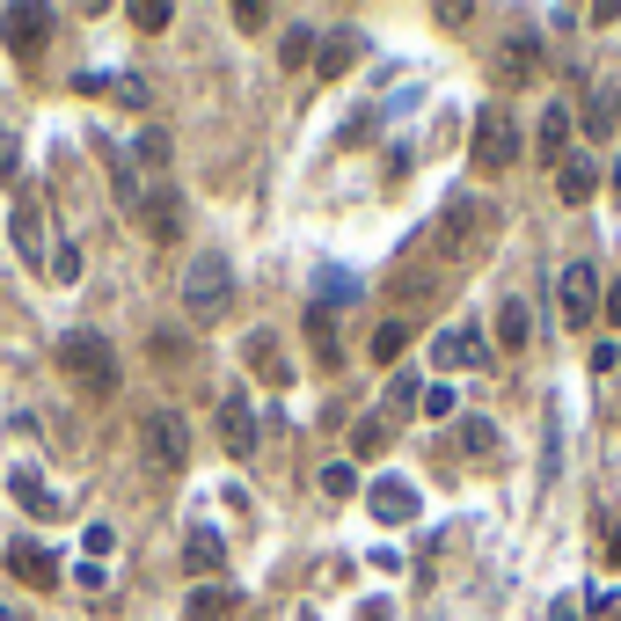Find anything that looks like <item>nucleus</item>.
I'll return each instance as SVG.
<instances>
[{
    "mask_svg": "<svg viewBox=\"0 0 621 621\" xmlns=\"http://www.w3.org/2000/svg\"><path fill=\"white\" fill-rule=\"evenodd\" d=\"M614 118H621V96H593V103H585V132H593V140H607Z\"/></svg>",
    "mask_w": 621,
    "mask_h": 621,
    "instance_id": "393cba45",
    "label": "nucleus"
},
{
    "mask_svg": "<svg viewBox=\"0 0 621 621\" xmlns=\"http://www.w3.org/2000/svg\"><path fill=\"white\" fill-rule=\"evenodd\" d=\"M387 439H395V425L373 409V417H359V425H351V454H387Z\"/></svg>",
    "mask_w": 621,
    "mask_h": 621,
    "instance_id": "5701e85b",
    "label": "nucleus"
},
{
    "mask_svg": "<svg viewBox=\"0 0 621 621\" xmlns=\"http://www.w3.org/2000/svg\"><path fill=\"white\" fill-rule=\"evenodd\" d=\"M490 235H498V213L482 198H454L439 213V227H431V249H439V263H468V256L490 249Z\"/></svg>",
    "mask_w": 621,
    "mask_h": 621,
    "instance_id": "f257e3e1",
    "label": "nucleus"
},
{
    "mask_svg": "<svg viewBox=\"0 0 621 621\" xmlns=\"http://www.w3.org/2000/svg\"><path fill=\"white\" fill-rule=\"evenodd\" d=\"M308 344H314V359L322 366H336V330H330V314L322 308H308Z\"/></svg>",
    "mask_w": 621,
    "mask_h": 621,
    "instance_id": "a878e982",
    "label": "nucleus"
},
{
    "mask_svg": "<svg viewBox=\"0 0 621 621\" xmlns=\"http://www.w3.org/2000/svg\"><path fill=\"white\" fill-rule=\"evenodd\" d=\"M15 168H23V154H15V140H8V132H0V183H8Z\"/></svg>",
    "mask_w": 621,
    "mask_h": 621,
    "instance_id": "58836bf2",
    "label": "nucleus"
},
{
    "mask_svg": "<svg viewBox=\"0 0 621 621\" xmlns=\"http://www.w3.org/2000/svg\"><path fill=\"white\" fill-rule=\"evenodd\" d=\"M322 490H330V498H351V490H359V468H351V461H330V468H322Z\"/></svg>",
    "mask_w": 621,
    "mask_h": 621,
    "instance_id": "7c9ffc66",
    "label": "nucleus"
},
{
    "mask_svg": "<svg viewBox=\"0 0 621 621\" xmlns=\"http://www.w3.org/2000/svg\"><path fill=\"white\" fill-rule=\"evenodd\" d=\"M534 162H549V168L571 162V110H563V103H549L541 124H534Z\"/></svg>",
    "mask_w": 621,
    "mask_h": 621,
    "instance_id": "9b49d317",
    "label": "nucleus"
},
{
    "mask_svg": "<svg viewBox=\"0 0 621 621\" xmlns=\"http://www.w3.org/2000/svg\"><path fill=\"white\" fill-rule=\"evenodd\" d=\"M110 96H118L124 110H146V103H154V96H146V73H118V81H110Z\"/></svg>",
    "mask_w": 621,
    "mask_h": 621,
    "instance_id": "c85d7f7f",
    "label": "nucleus"
},
{
    "mask_svg": "<svg viewBox=\"0 0 621 621\" xmlns=\"http://www.w3.org/2000/svg\"><path fill=\"white\" fill-rule=\"evenodd\" d=\"M387 403H395V409L425 403V381H417V373H395V381H387Z\"/></svg>",
    "mask_w": 621,
    "mask_h": 621,
    "instance_id": "72a5a7b5",
    "label": "nucleus"
},
{
    "mask_svg": "<svg viewBox=\"0 0 621 621\" xmlns=\"http://www.w3.org/2000/svg\"><path fill=\"white\" fill-rule=\"evenodd\" d=\"M593 607H599V614H607V621H621V593H599Z\"/></svg>",
    "mask_w": 621,
    "mask_h": 621,
    "instance_id": "ea45409f",
    "label": "nucleus"
},
{
    "mask_svg": "<svg viewBox=\"0 0 621 621\" xmlns=\"http://www.w3.org/2000/svg\"><path fill=\"white\" fill-rule=\"evenodd\" d=\"M366 504H373V520H381V526H409L425 498H417V482H403V476H381L373 490H366Z\"/></svg>",
    "mask_w": 621,
    "mask_h": 621,
    "instance_id": "6e6552de",
    "label": "nucleus"
},
{
    "mask_svg": "<svg viewBox=\"0 0 621 621\" xmlns=\"http://www.w3.org/2000/svg\"><path fill=\"white\" fill-rule=\"evenodd\" d=\"M526 336H534V308L512 292V300L498 308V336H490V344H498V351H526Z\"/></svg>",
    "mask_w": 621,
    "mask_h": 621,
    "instance_id": "2eb2a0df",
    "label": "nucleus"
},
{
    "mask_svg": "<svg viewBox=\"0 0 621 621\" xmlns=\"http://www.w3.org/2000/svg\"><path fill=\"white\" fill-rule=\"evenodd\" d=\"M168 23H176L168 0H140V8H132V29H168Z\"/></svg>",
    "mask_w": 621,
    "mask_h": 621,
    "instance_id": "473e14b6",
    "label": "nucleus"
},
{
    "mask_svg": "<svg viewBox=\"0 0 621 621\" xmlns=\"http://www.w3.org/2000/svg\"><path fill=\"white\" fill-rule=\"evenodd\" d=\"M59 373H73L81 387H118V351H110V336L67 330L59 336Z\"/></svg>",
    "mask_w": 621,
    "mask_h": 621,
    "instance_id": "7ed1b4c3",
    "label": "nucleus"
},
{
    "mask_svg": "<svg viewBox=\"0 0 621 621\" xmlns=\"http://www.w3.org/2000/svg\"><path fill=\"white\" fill-rule=\"evenodd\" d=\"M183 314H191V322L235 314V263L227 256H198L191 271H183Z\"/></svg>",
    "mask_w": 621,
    "mask_h": 621,
    "instance_id": "f03ea898",
    "label": "nucleus"
},
{
    "mask_svg": "<svg viewBox=\"0 0 621 621\" xmlns=\"http://www.w3.org/2000/svg\"><path fill=\"white\" fill-rule=\"evenodd\" d=\"M263 23H271V8H263V0H241V8H235V29H263Z\"/></svg>",
    "mask_w": 621,
    "mask_h": 621,
    "instance_id": "e433bc0d",
    "label": "nucleus"
},
{
    "mask_svg": "<svg viewBox=\"0 0 621 621\" xmlns=\"http://www.w3.org/2000/svg\"><path fill=\"white\" fill-rule=\"evenodd\" d=\"M314 51H322V45H314V29L292 23L286 37H278V67H286V73H292V67H314Z\"/></svg>",
    "mask_w": 621,
    "mask_h": 621,
    "instance_id": "4be33fe9",
    "label": "nucleus"
},
{
    "mask_svg": "<svg viewBox=\"0 0 621 621\" xmlns=\"http://www.w3.org/2000/svg\"><path fill=\"white\" fill-rule=\"evenodd\" d=\"M45 271L59 278V286H73V278H81V249H73V241H59V249L45 256Z\"/></svg>",
    "mask_w": 621,
    "mask_h": 621,
    "instance_id": "cd10ccee",
    "label": "nucleus"
},
{
    "mask_svg": "<svg viewBox=\"0 0 621 621\" xmlns=\"http://www.w3.org/2000/svg\"><path fill=\"white\" fill-rule=\"evenodd\" d=\"M146 454H154V468H183L191 461V425L176 409H146Z\"/></svg>",
    "mask_w": 621,
    "mask_h": 621,
    "instance_id": "39448f33",
    "label": "nucleus"
},
{
    "mask_svg": "<svg viewBox=\"0 0 621 621\" xmlns=\"http://www.w3.org/2000/svg\"><path fill=\"white\" fill-rule=\"evenodd\" d=\"M614 191H621V154H614Z\"/></svg>",
    "mask_w": 621,
    "mask_h": 621,
    "instance_id": "c03bdc74",
    "label": "nucleus"
},
{
    "mask_svg": "<svg viewBox=\"0 0 621 621\" xmlns=\"http://www.w3.org/2000/svg\"><path fill=\"white\" fill-rule=\"evenodd\" d=\"M534 59H541V37H512V51H504V73L534 67Z\"/></svg>",
    "mask_w": 621,
    "mask_h": 621,
    "instance_id": "c9c22d12",
    "label": "nucleus"
},
{
    "mask_svg": "<svg viewBox=\"0 0 621 621\" xmlns=\"http://www.w3.org/2000/svg\"><path fill=\"white\" fill-rule=\"evenodd\" d=\"M8 571L23 577L29 593H51V585H59V556L37 549V541H8Z\"/></svg>",
    "mask_w": 621,
    "mask_h": 621,
    "instance_id": "9d476101",
    "label": "nucleus"
},
{
    "mask_svg": "<svg viewBox=\"0 0 621 621\" xmlns=\"http://www.w3.org/2000/svg\"><path fill=\"white\" fill-rule=\"evenodd\" d=\"M607 556H614V563H621V526H614V534H607Z\"/></svg>",
    "mask_w": 621,
    "mask_h": 621,
    "instance_id": "79ce46f5",
    "label": "nucleus"
},
{
    "mask_svg": "<svg viewBox=\"0 0 621 621\" xmlns=\"http://www.w3.org/2000/svg\"><path fill=\"white\" fill-rule=\"evenodd\" d=\"M292 621H322V614H314V607H300V614H292Z\"/></svg>",
    "mask_w": 621,
    "mask_h": 621,
    "instance_id": "37998d69",
    "label": "nucleus"
},
{
    "mask_svg": "<svg viewBox=\"0 0 621 621\" xmlns=\"http://www.w3.org/2000/svg\"><path fill=\"white\" fill-rule=\"evenodd\" d=\"M8 490H15V498H23L37 520H59V498H51V482L37 476V468H15V476H8Z\"/></svg>",
    "mask_w": 621,
    "mask_h": 621,
    "instance_id": "aec40b11",
    "label": "nucleus"
},
{
    "mask_svg": "<svg viewBox=\"0 0 621 621\" xmlns=\"http://www.w3.org/2000/svg\"><path fill=\"white\" fill-rule=\"evenodd\" d=\"M563 322L571 330H593L599 322V271L593 263H563Z\"/></svg>",
    "mask_w": 621,
    "mask_h": 621,
    "instance_id": "423d86ee",
    "label": "nucleus"
},
{
    "mask_svg": "<svg viewBox=\"0 0 621 621\" xmlns=\"http://www.w3.org/2000/svg\"><path fill=\"white\" fill-rule=\"evenodd\" d=\"M359 621H395V614H387V599H366V607H359Z\"/></svg>",
    "mask_w": 621,
    "mask_h": 621,
    "instance_id": "a19ab883",
    "label": "nucleus"
},
{
    "mask_svg": "<svg viewBox=\"0 0 621 621\" xmlns=\"http://www.w3.org/2000/svg\"><path fill=\"white\" fill-rule=\"evenodd\" d=\"M219 439H227V454H256V403H249V387H235L219 403Z\"/></svg>",
    "mask_w": 621,
    "mask_h": 621,
    "instance_id": "1a4fd4ad",
    "label": "nucleus"
},
{
    "mask_svg": "<svg viewBox=\"0 0 621 621\" xmlns=\"http://www.w3.org/2000/svg\"><path fill=\"white\" fill-rule=\"evenodd\" d=\"M461 446H468V454H498V425H490V417H468V425H461Z\"/></svg>",
    "mask_w": 621,
    "mask_h": 621,
    "instance_id": "bb28decb",
    "label": "nucleus"
},
{
    "mask_svg": "<svg viewBox=\"0 0 621 621\" xmlns=\"http://www.w3.org/2000/svg\"><path fill=\"white\" fill-rule=\"evenodd\" d=\"M241 351H249V366H256V373H263V381H271V387H286L292 381V373H286V359H278V344H271V336H249V344H241Z\"/></svg>",
    "mask_w": 621,
    "mask_h": 621,
    "instance_id": "412c9836",
    "label": "nucleus"
},
{
    "mask_svg": "<svg viewBox=\"0 0 621 621\" xmlns=\"http://www.w3.org/2000/svg\"><path fill=\"white\" fill-rule=\"evenodd\" d=\"M8 235H15V249H23L29 263H45V213H37V205H15V213H8Z\"/></svg>",
    "mask_w": 621,
    "mask_h": 621,
    "instance_id": "f3484780",
    "label": "nucleus"
},
{
    "mask_svg": "<svg viewBox=\"0 0 621 621\" xmlns=\"http://www.w3.org/2000/svg\"><path fill=\"white\" fill-rule=\"evenodd\" d=\"M219 563H227V541H219L213 526H191V534H183V571H191V577H213Z\"/></svg>",
    "mask_w": 621,
    "mask_h": 621,
    "instance_id": "ddd939ff",
    "label": "nucleus"
},
{
    "mask_svg": "<svg viewBox=\"0 0 621 621\" xmlns=\"http://www.w3.org/2000/svg\"><path fill=\"white\" fill-rule=\"evenodd\" d=\"M359 59H366V45L351 37V29H344V37H330V45L314 51V73H322V81H344V73L359 67Z\"/></svg>",
    "mask_w": 621,
    "mask_h": 621,
    "instance_id": "dca6fc26",
    "label": "nucleus"
},
{
    "mask_svg": "<svg viewBox=\"0 0 621 621\" xmlns=\"http://www.w3.org/2000/svg\"><path fill=\"white\" fill-rule=\"evenodd\" d=\"M227 614H241L235 585H198V593L183 599V621H227Z\"/></svg>",
    "mask_w": 621,
    "mask_h": 621,
    "instance_id": "4468645a",
    "label": "nucleus"
},
{
    "mask_svg": "<svg viewBox=\"0 0 621 621\" xmlns=\"http://www.w3.org/2000/svg\"><path fill=\"white\" fill-rule=\"evenodd\" d=\"M593 191H599V168L593 162H563V168H556V198H563V205H593Z\"/></svg>",
    "mask_w": 621,
    "mask_h": 621,
    "instance_id": "6ab92c4d",
    "label": "nucleus"
},
{
    "mask_svg": "<svg viewBox=\"0 0 621 621\" xmlns=\"http://www.w3.org/2000/svg\"><path fill=\"white\" fill-rule=\"evenodd\" d=\"M599 314H607V322H614V330H621V278H614V286H607V292H599Z\"/></svg>",
    "mask_w": 621,
    "mask_h": 621,
    "instance_id": "4c0bfd02",
    "label": "nucleus"
},
{
    "mask_svg": "<svg viewBox=\"0 0 621 621\" xmlns=\"http://www.w3.org/2000/svg\"><path fill=\"white\" fill-rule=\"evenodd\" d=\"M140 162H146V168L168 162V132H162V124H146V132H140Z\"/></svg>",
    "mask_w": 621,
    "mask_h": 621,
    "instance_id": "f704fd0d",
    "label": "nucleus"
},
{
    "mask_svg": "<svg viewBox=\"0 0 621 621\" xmlns=\"http://www.w3.org/2000/svg\"><path fill=\"white\" fill-rule=\"evenodd\" d=\"M431 359H439V366H490V359H498V344L468 322V330H439V336H431Z\"/></svg>",
    "mask_w": 621,
    "mask_h": 621,
    "instance_id": "0eeeda50",
    "label": "nucleus"
},
{
    "mask_svg": "<svg viewBox=\"0 0 621 621\" xmlns=\"http://www.w3.org/2000/svg\"><path fill=\"white\" fill-rule=\"evenodd\" d=\"M417 409H425V417H454V409H461V395H454L446 381H425V403H417Z\"/></svg>",
    "mask_w": 621,
    "mask_h": 621,
    "instance_id": "c756f323",
    "label": "nucleus"
},
{
    "mask_svg": "<svg viewBox=\"0 0 621 621\" xmlns=\"http://www.w3.org/2000/svg\"><path fill=\"white\" fill-rule=\"evenodd\" d=\"M403 351H409V322H403V314H387L381 330H373V359H381V366H395Z\"/></svg>",
    "mask_w": 621,
    "mask_h": 621,
    "instance_id": "b1692460",
    "label": "nucleus"
},
{
    "mask_svg": "<svg viewBox=\"0 0 621 621\" xmlns=\"http://www.w3.org/2000/svg\"><path fill=\"white\" fill-rule=\"evenodd\" d=\"M476 162L482 168H512L520 162V124H512V110H498V103L476 118Z\"/></svg>",
    "mask_w": 621,
    "mask_h": 621,
    "instance_id": "20e7f679",
    "label": "nucleus"
},
{
    "mask_svg": "<svg viewBox=\"0 0 621 621\" xmlns=\"http://www.w3.org/2000/svg\"><path fill=\"white\" fill-rule=\"evenodd\" d=\"M0 37H8V51H23L29 59V51L51 37V15L45 8H8V15H0Z\"/></svg>",
    "mask_w": 621,
    "mask_h": 621,
    "instance_id": "f8f14e48",
    "label": "nucleus"
},
{
    "mask_svg": "<svg viewBox=\"0 0 621 621\" xmlns=\"http://www.w3.org/2000/svg\"><path fill=\"white\" fill-rule=\"evenodd\" d=\"M140 213H146V235L154 241H176V227H183V198L176 191H146Z\"/></svg>",
    "mask_w": 621,
    "mask_h": 621,
    "instance_id": "a211bd4d",
    "label": "nucleus"
},
{
    "mask_svg": "<svg viewBox=\"0 0 621 621\" xmlns=\"http://www.w3.org/2000/svg\"><path fill=\"white\" fill-rule=\"evenodd\" d=\"M344 300H359V278L330 271V278H322V314H330V308H344Z\"/></svg>",
    "mask_w": 621,
    "mask_h": 621,
    "instance_id": "2f4dec72",
    "label": "nucleus"
}]
</instances>
